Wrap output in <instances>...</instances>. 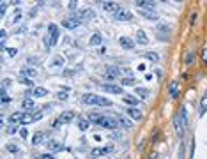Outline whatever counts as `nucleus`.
<instances>
[{
    "label": "nucleus",
    "mask_w": 207,
    "mask_h": 159,
    "mask_svg": "<svg viewBox=\"0 0 207 159\" xmlns=\"http://www.w3.org/2000/svg\"><path fill=\"white\" fill-rule=\"evenodd\" d=\"M89 120L96 122L98 126L105 127V129H117L119 127V122H117L115 117H106V115H101V113H90Z\"/></svg>",
    "instance_id": "f257e3e1"
},
{
    "label": "nucleus",
    "mask_w": 207,
    "mask_h": 159,
    "mask_svg": "<svg viewBox=\"0 0 207 159\" xmlns=\"http://www.w3.org/2000/svg\"><path fill=\"white\" fill-rule=\"evenodd\" d=\"M186 124H188V113H186L184 108H181L177 113H175V117H173V126H175V131H177L179 136L184 134Z\"/></svg>",
    "instance_id": "f03ea898"
},
{
    "label": "nucleus",
    "mask_w": 207,
    "mask_h": 159,
    "mask_svg": "<svg viewBox=\"0 0 207 159\" xmlns=\"http://www.w3.org/2000/svg\"><path fill=\"white\" fill-rule=\"evenodd\" d=\"M82 103L85 104H94V106H110L112 101L106 97H101L98 94H83L82 95Z\"/></svg>",
    "instance_id": "7ed1b4c3"
},
{
    "label": "nucleus",
    "mask_w": 207,
    "mask_h": 159,
    "mask_svg": "<svg viewBox=\"0 0 207 159\" xmlns=\"http://www.w3.org/2000/svg\"><path fill=\"white\" fill-rule=\"evenodd\" d=\"M58 36H60V32H58V27L55 23H50L48 25V36L44 37V44H46V48H51V46H55L58 41Z\"/></svg>",
    "instance_id": "20e7f679"
},
{
    "label": "nucleus",
    "mask_w": 207,
    "mask_h": 159,
    "mask_svg": "<svg viewBox=\"0 0 207 159\" xmlns=\"http://www.w3.org/2000/svg\"><path fill=\"white\" fill-rule=\"evenodd\" d=\"M71 120H74V111H62L58 115V118L53 122V127H60L64 124H69Z\"/></svg>",
    "instance_id": "39448f33"
},
{
    "label": "nucleus",
    "mask_w": 207,
    "mask_h": 159,
    "mask_svg": "<svg viewBox=\"0 0 207 159\" xmlns=\"http://www.w3.org/2000/svg\"><path fill=\"white\" fill-rule=\"evenodd\" d=\"M43 118V113L41 111H23V118H22V124H32L36 120H41Z\"/></svg>",
    "instance_id": "423d86ee"
},
{
    "label": "nucleus",
    "mask_w": 207,
    "mask_h": 159,
    "mask_svg": "<svg viewBox=\"0 0 207 159\" xmlns=\"http://www.w3.org/2000/svg\"><path fill=\"white\" fill-rule=\"evenodd\" d=\"M157 30V37L161 39V41H166L168 36H170V25H165V23H159L156 27Z\"/></svg>",
    "instance_id": "0eeeda50"
},
{
    "label": "nucleus",
    "mask_w": 207,
    "mask_h": 159,
    "mask_svg": "<svg viewBox=\"0 0 207 159\" xmlns=\"http://www.w3.org/2000/svg\"><path fill=\"white\" fill-rule=\"evenodd\" d=\"M80 20L78 18H74V16H71V18H64V21H62V27H66L67 30H73L76 29V27H80Z\"/></svg>",
    "instance_id": "6e6552de"
},
{
    "label": "nucleus",
    "mask_w": 207,
    "mask_h": 159,
    "mask_svg": "<svg viewBox=\"0 0 207 159\" xmlns=\"http://www.w3.org/2000/svg\"><path fill=\"white\" fill-rule=\"evenodd\" d=\"M101 88L105 92H110V94H122V87L121 85H113V83H103Z\"/></svg>",
    "instance_id": "1a4fd4ad"
},
{
    "label": "nucleus",
    "mask_w": 207,
    "mask_h": 159,
    "mask_svg": "<svg viewBox=\"0 0 207 159\" xmlns=\"http://www.w3.org/2000/svg\"><path fill=\"white\" fill-rule=\"evenodd\" d=\"M113 16H115V20H119V21H129L133 18V14L129 11H126V9H119Z\"/></svg>",
    "instance_id": "9d476101"
},
{
    "label": "nucleus",
    "mask_w": 207,
    "mask_h": 159,
    "mask_svg": "<svg viewBox=\"0 0 207 159\" xmlns=\"http://www.w3.org/2000/svg\"><path fill=\"white\" fill-rule=\"evenodd\" d=\"M119 74H121V71H119L117 67H113V65H108L106 71H105V76H106V80H115V78H119Z\"/></svg>",
    "instance_id": "9b49d317"
},
{
    "label": "nucleus",
    "mask_w": 207,
    "mask_h": 159,
    "mask_svg": "<svg viewBox=\"0 0 207 159\" xmlns=\"http://www.w3.org/2000/svg\"><path fill=\"white\" fill-rule=\"evenodd\" d=\"M135 6L138 9H143V11H154V7H156V4H154V2H145V0L135 2Z\"/></svg>",
    "instance_id": "f8f14e48"
},
{
    "label": "nucleus",
    "mask_w": 207,
    "mask_h": 159,
    "mask_svg": "<svg viewBox=\"0 0 207 159\" xmlns=\"http://www.w3.org/2000/svg\"><path fill=\"white\" fill-rule=\"evenodd\" d=\"M62 149H64V145H62L60 140H50V142H48V150L58 152V150H62Z\"/></svg>",
    "instance_id": "ddd939ff"
},
{
    "label": "nucleus",
    "mask_w": 207,
    "mask_h": 159,
    "mask_svg": "<svg viewBox=\"0 0 207 159\" xmlns=\"http://www.w3.org/2000/svg\"><path fill=\"white\" fill-rule=\"evenodd\" d=\"M126 113H128L131 118H135V120H140V118H142V111L136 108V106H131V108H128V110H126Z\"/></svg>",
    "instance_id": "4468645a"
},
{
    "label": "nucleus",
    "mask_w": 207,
    "mask_h": 159,
    "mask_svg": "<svg viewBox=\"0 0 207 159\" xmlns=\"http://www.w3.org/2000/svg\"><path fill=\"white\" fill-rule=\"evenodd\" d=\"M103 7H105V11H108V13H117V11H119V4H117V2H103Z\"/></svg>",
    "instance_id": "2eb2a0df"
},
{
    "label": "nucleus",
    "mask_w": 207,
    "mask_h": 159,
    "mask_svg": "<svg viewBox=\"0 0 207 159\" xmlns=\"http://www.w3.org/2000/svg\"><path fill=\"white\" fill-rule=\"evenodd\" d=\"M119 43H121V46L124 48V50H133V48H135V43H133L129 37H121Z\"/></svg>",
    "instance_id": "dca6fc26"
},
{
    "label": "nucleus",
    "mask_w": 207,
    "mask_h": 159,
    "mask_svg": "<svg viewBox=\"0 0 207 159\" xmlns=\"http://www.w3.org/2000/svg\"><path fill=\"white\" fill-rule=\"evenodd\" d=\"M115 118H117V122H119V126L121 127H126V129H129V127H133V124L129 122L126 117H122V115H115Z\"/></svg>",
    "instance_id": "f3484780"
},
{
    "label": "nucleus",
    "mask_w": 207,
    "mask_h": 159,
    "mask_svg": "<svg viewBox=\"0 0 207 159\" xmlns=\"http://www.w3.org/2000/svg\"><path fill=\"white\" fill-rule=\"evenodd\" d=\"M112 150H113V147H105V149H96V150H92V154H94V157H98V156H106Z\"/></svg>",
    "instance_id": "a211bd4d"
},
{
    "label": "nucleus",
    "mask_w": 207,
    "mask_h": 159,
    "mask_svg": "<svg viewBox=\"0 0 207 159\" xmlns=\"http://www.w3.org/2000/svg\"><path fill=\"white\" fill-rule=\"evenodd\" d=\"M89 127H90V122H89V118H78V129L80 131H89Z\"/></svg>",
    "instance_id": "6ab92c4d"
},
{
    "label": "nucleus",
    "mask_w": 207,
    "mask_h": 159,
    "mask_svg": "<svg viewBox=\"0 0 207 159\" xmlns=\"http://www.w3.org/2000/svg\"><path fill=\"white\" fill-rule=\"evenodd\" d=\"M198 113H200V117L202 115H205V111H207V94L204 95V97H202V99H200V106H198Z\"/></svg>",
    "instance_id": "aec40b11"
},
{
    "label": "nucleus",
    "mask_w": 207,
    "mask_h": 159,
    "mask_svg": "<svg viewBox=\"0 0 207 159\" xmlns=\"http://www.w3.org/2000/svg\"><path fill=\"white\" fill-rule=\"evenodd\" d=\"M32 95H34V97H44V95H48V90L43 88V87H36L32 90Z\"/></svg>",
    "instance_id": "412c9836"
},
{
    "label": "nucleus",
    "mask_w": 207,
    "mask_h": 159,
    "mask_svg": "<svg viewBox=\"0 0 207 159\" xmlns=\"http://www.w3.org/2000/svg\"><path fill=\"white\" fill-rule=\"evenodd\" d=\"M136 41H138L140 44H147V43H149V39H147V34H145L143 30H138V32H136Z\"/></svg>",
    "instance_id": "4be33fe9"
},
{
    "label": "nucleus",
    "mask_w": 207,
    "mask_h": 159,
    "mask_svg": "<svg viewBox=\"0 0 207 159\" xmlns=\"http://www.w3.org/2000/svg\"><path fill=\"white\" fill-rule=\"evenodd\" d=\"M122 101L126 103V104H129V106H136L138 104V97H135V95H124Z\"/></svg>",
    "instance_id": "5701e85b"
},
{
    "label": "nucleus",
    "mask_w": 207,
    "mask_h": 159,
    "mask_svg": "<svg viewBox=\"0 0 207 159\" xmlns=\"http://www.w3.org/2000/svg\"><path fill=\"white\" fill-rule=\"evenodd\" d=\"M135 83H136V81H135L133 76H131V78H129V76H124V78L121 80V87H133Z\"/></svg>",
    "instance_id": "b1692460"
},
{
    "label": "nucleus",
    "mask_w": 207,
    "mask_h": 159,
    "mask_svg": "<svg viewBox=\"0 0 207 159\" xmlns=\"http://www.w3.org/2000/svg\"><path fill=\"white\" fill-rule=\"evenodd\" d=\"M44 136H46V134H44L43 131H37L36 134H34V140H32V145H34V147H36V145H39V143H41V142H43V140H44Z\"/></svg>",
    "instance_id": "393cba45"
},
{
    "label": "nucleus",
    "mask_w": 207,
    "mask_h": 159,
    "mask_svg": "<svg viewBox=\"0 0 207 159\" xmlns=\"http://www.w3.org/2000/svg\"><path fill=\"white\" fill-rule=\"evenodd\" d=\"M22 118H23V113H13V115L9 117V122L18 126V124H22Z\"/></svg>",
    "instance_id": "a878e982"
},
{
    "label": "nucleus",
    "mask_w": 207,
    "mask_h": 159,
    "mask_svg": "<svg viewBox=\"0 0 207 159\" xmlns=\"http://www.w3.org/2000/svg\"><path fill=\"white\" fill-rule=\"evenodd\" d=\"M145 58L150 60V62H159V55H157L156 51H147L145 53Z\"/></svg>",
    "instance_id": "bb28decb"
},
{
    "label": "nucleus",
    "mask_w": 207,
    "mask_h": 159,
    "mask_svg": "<svg viewBox=\"0 0 207 159\" xmlns=\"http://www.w3.org/2000/svg\"><path fill=\"white\" fill-rule=\"evenodd\" d=\"M140 14H142L143 18H147V20H157V14L154 11H142Z\"/></svg>",
    "instance_id": "cd10ccee"
},
{
    "label": "nucleus",
    "mask_w": 207,
    "mask_h": 159,
    "mask_svg": "<svg viewBox=\"0 0 207 159\" xmlns=\"http://www.w3.org/2000/svg\"><path fill=\"white\" fill-rule=\"evenodd\" d=\"M22 16H23L22 9H16V11H14V14H13V18H11V23H18L20 20H22Z\"/></svg>",
    "instance_id": "c85d7f7f"
},
{
    "label": "nucleus",
    "mask_w": 207,
    "mask_h": 159,
    "mask_svg": "<svg viewBox=\"0 0 207 159\" xmlns=\"http://www.w3.org/2000/svg\"><path fill=\"white\" fill-rule=\"evenodd\" d=\"M22 106L27 110V111H32V108H34V101H32V99H23Z\"/></svg>",
    "instance_id": "c756f323"
},
{
    "label": "nucleus",
    "mask_w": 207,
    "mask_h": 159,
    "mask_svg": "<svg viewBox=\"0 0 207 159\" xmlns=\"http://www.w3.org/2000/svg\"><path fill=\"white\" fill-rule=\"evenodd\" d=\"M37 71L36 69H32V67H25V69H22V76H36Z\"/></svg>",
    "instance_id": "7c9ffc66"
},
{
    "label": "nucleus",
    "mask_w": 207,
    "mask_h": 159,
    "mask_svg": "<svg viewBox=\"0 0 207 159\" xmlns=\"http://www.w3.org/2000/svg\"><path fill=\"white\" fill-rule=\"evenodd\" d=\"M101 44V34H94L90 37V46H99Z\"/></svg>",
    "instance_id": "2f4dec72"
},
{
    "label": "nucleus",
    "mask_w": 207,
    "mask_h": 159,
    "mask_svg": "<svg viewBox=\"0 0 207 159\" xmlns=\"http://www.w3.org/2000/svg\"><path fill=\"white\" fill-rule=\"evenodd\" d=\"M136 95H140V97H149V90L147 88H143V87H136Z\"/></svg>",
    "instance_id": "473e14b6"
},
{
    "label": "nucleus",
    "mask_w": 207,
    "mask_h": 159,
    "mask_svg": "<svg viewBox=\"0 0 207 159\" xmlns=\"http://www.w3.org/2000/svg\"><path fill=\"white\" fill-rule=\"evenodd\" d=\"M51 64H53V67H62V65H64V58H62V57H55L53 60H51Z\"/></svg>",
    "instance_id": "72a5a7b5"
},
{
    "label": "nucleus",
    "mask_w": 207,
    "mask_h": 159,
    "mask_svg": "<svg viewBox=\"0 0 207 159\" xmlns=\"http://www.w3.org/2000/svg\"><path fill=\"white\" fill-rule=\"evenodd\" d=\"M20 83L25 85V87H32V85H34V83H32V80L27 78V76H22V78H20Z\"/></svg>",
    "instance_id": "f704fd0d"
},
{
    "label": "nucleus",
    "mask_w": 207,
    "mask_h": 159,
    "mask_svg": "<svg viewBox=\"0 0 207 159\" xmlns=\"http://www.w3.org/2000/svg\"><path fill=\"white\" fill-rule=\"evenodd\" d=\"M170 97H173V99L177 97V83H175V81L170 85Z\"/></svg>",
    "instance_id": "c9c22d12"
},
{
    "label": "nucleus",
    "mask_w": 207,
    "mask_h": 159,
    "mask_svg": "<svg viewBox=\"0 0 207 159\" xmlns=\"http://www.w3.org/2000/svg\"><path fill=\"white\" fill-rule=\"evenodd\" d=\"M0 95H2V103H4V104L11 101V97L7 95V92H6V88H2V90H0Z\"/></svg>",
    "instance_id": "e433bc0d"
},
{
    "label": "nucleus",
    "mask_w": 207,
    "mask_h": 159,
    "mask_svg": "<svg viewBox=\"0 0 207 159\" xmlns=\"http://www.w3.org/2000/svg\"><path fill=\"white\" fill-rule=\"evenodd\" d=\"M6 37H7V32L2 29L0 30V44H2V48H4V44H6Z\"/></svg>",
    "instance_id": "4c0bfd02"
},
{
    "label": "nucleus",
    "mask_w": 207,
    "mask_h": 159,
    "mask_svg": "<svg viewBox=\"0 0 207 159\" xmlns=\"http://www.w3.org/2000/svg\"><path fill=\"white\" fill-rule=\"evenodd\" d=\"M6 149H7L9 152H13V154H18V152H20V149H18V147H16L14 143H9L7 147H6Z\"/></svg>",
    "instance_id": "58836bf2"
},
{
    "label": "nucleus",
    "mask_w": 207,
    "mask_h": 159,
    "mask_svg": "<svg viewBox=\"0 0 207 159\" xmlns=\"http://www.w3.org/2000/svg\"><path fill=\"white\" fill-rule=\"evenodd\" d=\"M7 2H0V16H4L6 14V9H7Z\"/></svg>",
    "instance_id": "ea45409f"
},
{
    "label": "nucleus",
    "mask_w": 207,
    "mask_h": 159,
    "mask_svg": "<svg viewBox=\"0 0 207 159\" xmlns=\"http://www.w3.org/2000/svg\"><path fill=\"white\" fill-rule=\"evenodd\" d=\"M6 51H7V55H9V57H14L16 53H18V50H16V48H7Z\"/></svg>",
    "instance_id": "a19ab883"
},
{
    "label": "nucleus",
    "mask_w": 207,
    "mask_h": 159,
    "mask_svg": "<svg viewBox=\"0 0 207 159\" xmlns=\"http://www.w3.org/2000/svg\"><path fill=\"white\" fill-rule=\"evenodd\" d=\"M9 134H14V133H18V126H14V124H11V127H9Z\"/></svg>",
    "instance_id": "79ce46f5"
},
{
    "label": "nucleus",
    "mask_w": 207,
    "mask_h": 159,
    "mask_svg": "<svg viewBox=\"0 0 207 159\" xmlns=\"http://www.w3.org/2000/svg\"><path fill=\"white\" fill-rule=\"evenodd\" d=\"M57 97H58V99H60V101H66V99L69 97V94H67V92H60V94H58Z\"/></svg>",
    "instance_id": "37998d69"
},
{
    "label": "nucleus",
    "mask_w": 207,
    "mask_h": 159,
    "mask_svg": "<svg viewBox=\"0 0 207 159\" xmlns=\"http://www.w3.org/2000/svg\"><path fill=\"white\" fill-rule=\"evenodd\" d=\"M20 134H22V138H27L29 136V129H27V127H22V129H20Z\"/></svg>",
    "instance_id": "c03bdc74"
},
{
    "label": "nucleus",
    "mask_w": 207,
    "mask_h": 159,
    "mask_svg": "<svg viewBox=\"0 0 207 159\" xmlns=\"http://www.w3.org/2000/svg\"><path fill=\"white\" fill-rule=\"evenodd\" d=\"M195 21H197V13H193V14H191V18H189V25L193 27V25H195Z\"/></svg>",
    "instance_id": "a18cd8bd"
},
{
    "label": "nucleus",
    "mask_w": 207,
    "mask_h": 159,
    "mask_svg": "<svg viewBox=\"0 0 207 159\" xmlns=\"http://www.w3.org/2000/svg\"><path fill=\"white\" fill-rule=\"evenodd\" d=\"M202 58H204V64L207 65V48H204V51H202Z\"/></svg>",
    "instance_id": "49530a36"
},
{
    "label": "nucleus",
    "mask_w": 207,
    "mask_h": 159,
    "mask_svg": "<svg viewBox=\"0 0 207 159\" xmlns=\"http://www.w3.org/2000/svg\"><path fill=\"white\" fill-rule=\"evenodd\" d=\"M193 62V53H188V57H186V64H191Z\"/></svg>",
    "instance_id": "de8ad7c7"
},
{
    "label": "nucleus",
    "mask_w": 207,
    "mask_h": 159,
    "mask_svg": "<svg viewBox=\"0 0 207 159\" xmlns=\"http://www.w3.org/2000/svg\"><path fill=\"white\" fill-rule=\"evenodd\" d=\"M39 159H55V157H53L51 154H43V156H41Z\"/></svg>",
    "instance_id": "09e8293b"
},
{
    "label": "nucleus",
    "mask_w": 207,
    "mask_h": 159,
    "mask_svg": "<svg viewBox=\"0 0 207 159\" xmlns=\"http://www.w3.org/2000/svg\"><path fill=\"white\" fill-rule=\"evenodd\" d=\"M138 71H145V64H140V65H138Z\"/></svg>",
    "instance_id": "8fccbe9b"
}]
</instances>
